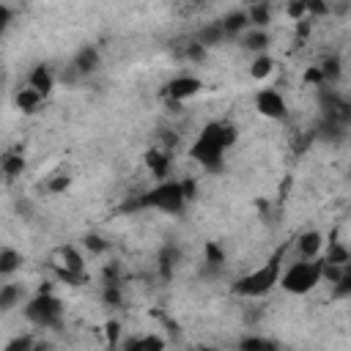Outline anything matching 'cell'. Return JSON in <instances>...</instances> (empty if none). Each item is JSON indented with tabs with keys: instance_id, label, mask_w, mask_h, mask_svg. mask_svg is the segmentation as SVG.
<instances>
[{
	"instance_id": "6da1fadb",
	"label": "cell",
	"mask_w": 351,
	"mask_h": 351,
	"mask_svg": "<svg viewBox=\"0 0 351 351\" xmlns=\"http://www.w3.org/2000/svg\"><path fill=\"white\" fill-rule=\"evenodd\" d=\"M236 137L239 132L230 121H211L200 129V134L189 145V159L197 162L206 173H219L225 165V154L236 143Z\"/></svg>"
},
{
	"instance_id": "7a4b0ae2",
	"label": "cell",
	"mask_w": 351,
	"mask_h": 351,
	"mask_svg": "<svg viewBox=\"0 0 351 351\" xmlns=\"http://www.w3.org/2000/svg\"><path fill=\"white\" fill-rule=\"evenodd\" d=\"M285 252H288V244H280L261 266H255L252 271L239 277L230 291L236 296H241V299H263V296H269L280 285V274L285 269Z\"/></svg>"
},
{
	"instance_id": "3957f363",
	"label": "cell",
	"mask_w": 351,
	"mask_h": 351,
	"mask_svg": "<svg viewBox=\"0 0 351 351\" xmlns=\"http://www.w3.org/2000/svg\"><path fill=\"white\" fill-rule=\"evenodd\" d=\"M186 197H184V184L181 178H165L156 181L151 189L134 195V200H126V211H143V208H154L170 217H181L186 211Z\"/></svg>"
},
{
	"instance_id": "277c9868",
	"label": "cell",
	"mask_w": 351,
	"mask_h": 351,
	"mask_svg": "<svg viewBox=\"0 0 351 351\" xmlns=\"http://www.w3.org/2000/svg\"><path fill=\"white\" fill-rule=\"evenodd\" d=\"M324 280V261L321 258H313V261H293L291 266L282 269L280 274V288L293 293V296H304L310 293L313 288H318Z\"/></svg>"
},
{
	"instance_id": "5b68a950",
	"label": "cell",
	"mask_w": 351,
	"mask_h": 351,
	"mask_svg": "<svg viewBox=\"0 0 351 351\" xmlns=\"http://www.w3.org/2000/svg\"><path fill=\"white\" fill-rule=\"evenodd\" d=\"M22 313H25L27 324H33L36 329H55L63 321V302L55 293H49V291L41 288L36 296H30L25 302Z\"/></svg>"
},
{
	"instance_id": "8992f818",
	"label": "cell",
	"mask_w": 351,
	"mask_h": 351,
	"mask_svg": "<svg viewBox=\"0 0 351 351\" xmlns=\"http://www.w3.org/2000/svg\"><path fill=\"white\" fill-rule=\"evenodd\" d=\"M203 90V82H200V77H192V74H178V77H173L167 85H165V99L170 101V104H184V101H189V99H195L197 93Z\"/></svg>"
},
{
	"instance_id": "52a82bcc",
	"label": "cell",
	"mask_w": 351,
	"mask_h": 351,
	"mask_svg": "<svg viewBox=\"0 0 351 351\" xmlns=\"http://www.w3.org/2000/svg\"><path fill=\"white\" fill-rule=\"evenodd\" d=\"M255 110L269 121H285V115H288L285 96L280 90H274V88H261L255 93Z\"/></svg>"
},
{
	"instance_id": "ba28073f",
	"label": "cell",
	"mask_w": 351,
	"mask_h": 351,
	"mask_svg": "<svg viewBox=\"0 0 351 351\" xmlns=\"http://www.w3.org/2000/svg\"><path fill=\"white\" fill-rule=\"evenodd\" d=\"M69 66H71L80 77H88V74L99 71V66H101V52H99L93 44H85V47H80V49L74 52V58H71Z\"/></svg>"
},
{
	"instance_id": "9c48e42d",
	"label": "cell",
	"mask_w": 351,
	"mask_h": 351,
	"mask_svg": "<svg viewBox=\"0 0 351 351\" xmlns=\"http://www.w3.org/2000/svg\"><path fill=\"white\" fill-rule=\"evenodd\" d=\"M27 88H30V90H36L41 99H44V96H49V93H52V88H55V71H52L47 63L33 66V69H30V74H27Z\"/></svg>"
},
{
	"instance_id": "30bf717a",
	"label": "cell",
	"mask_w": 351,
	"mask_h": 351,
	"mask_svg": "<svg viewBox=\"0 0 351 351\" xmlns=\"http://www.w3.org/2000/svg\"><path fill=\"white\" fill-rule=\"evenodd\" d=\"M55 269H63V271H71V274H82L85 277V255L74 247V244H63L58 250V261L52 263Z\"/></svg>"
},
{
	"instance_id": "8fae6325",
	"label": "cell",
	"mask_w": 351,
	"mask_h": 351,
	"mask_svg": "<svg viewBox=\"0 0 351 351\" xmlns=\"http://www.w3.org/2000/svg\"><path fill=\"white\" fill-rule=\"evenodd\" d=\"M170 165H173V159H170V151L167 148H148L145 151V167L151 170V176L156 181L170 178Z\"/></svg>"
},
{
	"instance_id": "7c38bea8",
	"label": "cell",
	"mask_w": 351,
	"mask_h": 351,
	"mask_svg": "<svg viewBox=\"0 0 351 351\" xmlns=\"http://www.w3.org/2000/svg\"><path fill=\"white\" fill-rule=\"evenodd\" d=\"M296 252H299V258H304V261L321 258V252H324V236H321L318 230H302V233L296 236Z\"/></svg>"
},
{
	"instance_id": "4fadbf2b",
	"label": "cell",
	"mask_w": 351,
	"mask_h": 351,
	"mask_svg": "<svg viewBox=\"0 0 351 351\" xmlns=\"http://www.w3.org/2000/svg\"><path fill=\"white\" fill-rule=\"evenodd\" d=\"M197 47L203 49H211V47H219L225 41V30L219 25V19H211V22H203L197 30H195V38H192Z\"/></svg>"
},
{
	"instance_id": "5bb4252c",
	"label": "cell",
	"mask_w": 351,
	"mask_h": 351,
	"mask_svg": "<svg viewBox=\"0 0 351 351\" xmlns=\"http://www.w3.org/2000/svg\"><path fill=\"white\" fill-rule=\"evenodd\" d=\"M239 44H241V49H247V52H252V55H266V52H269V44H271V36H269V30L247 27V30L239 36Z\"/></svg>"
},
{
	"instance_id": "9a60e30c",
	"label": "cell",
	"mask_w": 351,
	"mask_h": 351,
	"mask_svg": "<svg viewBox=\"0 0 351 351\" xmlns=\"http://www.w3.org/2000/svg\"><path fill=\"white\" fill-rule=\"evenodd\" d=\"M219 25H222V30H225V38H239V36L250 27V22H247V11H244V8H233V11H228L225 16H219Z\"/></svg>"
},
{
	"instance_id": "2e32d148",
	"label": "cell",
	"mask_w": 351,
	"mask_h": 351,
	"mask_svg": "<svg viewBox=\"0 0 351 351\" xmlns=\"http://www.w3.org/2000/svg\"><path fill=\"white\" fill-rule=\"evenodd\" d=\"M178 261H181V252H178L173 244L162 247L159 255H156V271H159V277H162V280H170V277L176 274Z\"/></svg>"
},
{
	"instance_id": "e0dca14e",
	"label": "cell",
	"mask_w": 351,
	"mask_h": 351,
	"mask_svg": "<svg viewBox=\"0 0 351 351\" xmlns=\"http://www.w3.org/2000/svg\"><path fill=\"white\" fill-rule=\"evenodd\" d=\"M121 351H165V337H162V335H156V332L137 335V337L126 340Z\"/></svg>"
},
{
	"instance_id": "ac0fdd59",
	"label": "cell",
	"mask_w": 351,
	"mask_h": 351,
	"mask_svg": "<svg viewBox=\"0 0 351 351\" xmlns=\"http://www.w3.org/2000/svg\"><path fill=\"white\" fill-rule=\"evenodd\" d=\"M22 299H25V285H19V282L0 285V313H8L14 307H19Z\"/></svg>"
},
{
	"instance_id": "d6986e66",
	"label": "cell",
	"mask_w": 351,
	"mask_h": 351,
	"mask_svg": "<svg viewBox=\"0 0 351 351\" xmlns=\"http://www.w3.org/2000/svg\"><path fill=\"white\" fill-rule=\"evenodd\" d=\"M247 22L250 27H258V30H266L269 22H271V5L266 3H255V5H247Z\"/></svg>"
},
{
	"instance_id": "ffe728a7",
	"label": "cell",
	"mask_w": 351,
	"mask_h": 351,
	"mask_svg": "<svg viewBox=\"0 0 351 351\" xmlns=\"http://www.w3.org/2000/svg\"><path fill=\"white\" fill-rule=\"evenodd\" d=\"M0 170H3L5 178H16V176H22V173H25V154H19V151H8V154H3V159H0Z\"/></svg>"
},
{
	"instance_id": "44dd1931",
	"label": "cell",
	"mask_w": 351,
	"mask_h": 351,
	"mask_svg": "<svg viewBox=\"0 0 351 351\" xmlns=\"http://www.w3.org/2000/svg\"><path fill=\"white\" fill-rule=\"evenodd\" d=\"M318 71H321V80H324V88H326V85H335V82L340 80V74H343V63H340L337 55H329V58L321 60Z\"/></svg>"
},
{
	"instance_id": "7402d4cb",
	"label": "cell",
	"mask_w": 351,
	"mask_h": 351,
	"mask_svg": "<svg viewBox=\"0 0 351 351\" xmlns=\"http://www.w3.org/2000/svg\"><path fill=\"white\" fill-rule=\"evenodd\" d=\"M22 266V255L14 247H3L0 250V277H11L14 271H19Z\"/></svg>"
},
{
	"instance_id": "603a6c76",
	"label": "cell",
	"mask_w": 351,
	"mask_h": 351,
	"mask_svg": "<svg viewBox=\"0 0 351 351\" xmlns=\"http://www.w3.org/2000/svg\"><path fill=\"white\" fill-rule=\"evenodd\" d=\"M239 351H277V343L263 335H247L239 340Z\"/></svg>"
},
{
	"instance_id": "cb8c5ba5",
	"label": "cell",
	"mask_w": 351,
	"mask_h": 351,
	"mask_svg": "<svg viewBox=\"0 0 351 351\" xmlns=\"http://www.w3.org/2000/svg\"><path fill=\"white\" fill-rule=\"evenodd\" d=\"M271 71H274V58H271L269 52L252 58V63H250V74H252V80H266Z\"/></svg>"
},
{
	"instance_id": "d4e9b609",
	"label": "cell",
	"mask_w": 351,
	"mask_h": 351,
	"mask_svg": "<svg viewBox=\"0 0 351 351\" xmlns=\"http://www.w3.org/2000/svg\"><path fill=\"white\" fill-rule=\"evenodd\" d=\"M14 101H16V107H19L22 112H36V110H38V104H41L44 99H41L36 90H30V88L25 85V88H22V90L14 96Z\"/></svg>"
},
{
	"instance_id": "484cf974",
	"label": "cell",
	"mask_w": 351,
	"mask_h": 351,
	"mask_svg": "<svg viewBox=\"0 0 351 351\" xmlns=\"http://www.w3.org/2000/svg\"><path fill=\"white\" fill-rule=\"evenodd\" d=\"M203 255H206V266H208L211 271H219V269L225 266V250H222L217 241H206Z\"/></svg>"
},
{
	"instance_id": "4316f807",
	"label": "cell",
	"mask_w": 351,
	"mask_h": 351,
	"mask_svg": "<svg viewBox=\"0 0 351 351\" xmlns=\"http://www.w3.org/2000/svg\"><path fill=\"white\" fill-rule=\"evenodd\" d=\"M82 250H88V255H104L110 250V241L99 233H85L82 236Z\"/></svg>"
},
{
	"instance_id": "83f0119b",
	"label": "cell",
	"mask_w": 351,
	"mask_h": 351,
	"mask_svg": "<svg viewBox=\"0 0 351 351\" xmlns=\"http://www.w3.org/2000/svg\"><path fill=\"white\" fill-rule=\"evenodd\" d=\"M101 299H104L107 307H121V302H123L121 282H104V288H101Z\"/></svg>"
},
{
	"instance_id": "f1b7e54d",
	"label": "cell",
	"mask_w": 351,
	"mask_h": 351,
	"mask_svg": "<svg viewBox=\"0 0 351 351\" xmlns=\"http://www.w3.org/2000/svg\"><path fill=\"white\" fill-rule=\"evenodd\" d=\"M69 186H71V176H66V173H55V176H49L47 184H44V189H47L49 195H60V192H66Z\"/></svg>"
},
{
	"instance_id": "f546056e",
	"label": "cell",
	"mask_w": 351,
	"mask_h": 351,
	"mask_svg": "<svg viewBox=\"0 0 351 351\" xmlns=\"http://www.w3.org/2000/svg\"><path fill=\"white\" fill-rule=\"evenodd\" d=\"M33 343H36V337L33 335H16V337H11L5 346H3V351H33Z\"/></svg>"
},
{
	"instance_id": "4dcf8cb0",
	"label": "cell",
	"mask_w": 351,
	"mask_h": 351,
	"mask_svg": "<svg viewBox=\"0 0 351 351\" xmlns=\"http://www.w3.org/2000/svg\"><path fill=\"white\" fill-rule=\"evenodd\" d=\"M285 14H288L293 22L304 19V16H307V0H302V3H288V5H285Z\"/></svg>"
},
{
	"instance_id": "1f68e13d",
	"label": "cell",
	"mask_w": 351,
	"mask_h": 351,
	"mask_svg": "<svg viewBox=\"0 0 351 351\" xmlns=\"http://www.w3.org/2000/svg\"><path fill=\"white\" fill-rule=\"evenodd\" d=\"M11 22H14V8L5 5V3H0V36L11 27Z\"/></svg>"
},
{
	"instance_id": "d6a6232c",
	"label": "cell",
	"mask_w": 351,
	"mask_h": 351,
	"mask_svg": "<svg viewBox=\"0 0 351 351\" xmlns=\"http://www.w3.org/2000/svg\"><path fill=\"white\" fill-rule=\"evenodd\" d=\"M186 58L197 63V60H203V58H206V49H203V47H197L195 41H189V44H186Z\"/></svg>"
},
{
	"instance_id": "836d02e7",
	"label": "cell",
	"mask_w": 351,
	"mask_h": 351,
	"mask_svg": "<svg viewBox=\"0 0 351 351\" xmlns=\"http://www.w3.org/2000/svg\"><path fill=\"white\" fill-rule=\"evenodd\" d=\"M304 82H313V85L324 88V80H321V71H318V66H310V69L304 71Z\"/></svg>"
},
{
	"instance_id": "e575fe53",
	"label": "cell",
	"mask_w": 351,
	"mask_h": 351,
	"mask_svg": "<svg viewBox=\"0 0 351 351\" xmlns=\"http://www.w3.org/2000/svg\"><path fill=\"white\" fill-rule=\"evenodd\" d=\"M104 329H107V332H104V335H107V340L115 346V340H118V332H121V324H118V321H107V326H104Z\"/></svg>"
},
{
	"instance_id": "d590c367",
	"label": "cell",
	"mask_w": 351,
	"mask_h": 351,
	"mask_svg": "<svg viewBox=\"0 0 351 351\" xmlns=\"http://www.w3.org/2000/svg\"><path fill=\"white\" fill-rule=\"evenodd\" d=\"M33 351H55V346L49 340H36L33 343Z\"/></svg>"
}]
</instances>
